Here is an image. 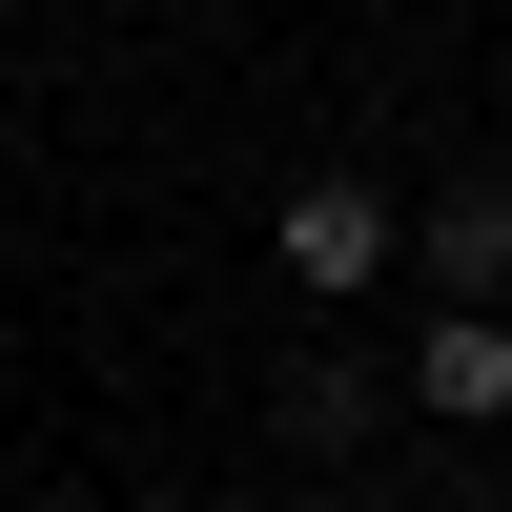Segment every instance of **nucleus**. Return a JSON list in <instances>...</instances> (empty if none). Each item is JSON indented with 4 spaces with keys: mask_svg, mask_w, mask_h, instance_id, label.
<instances>
[{
    "mask_svg": "<svg viewBox=\"0 0 512 512\" xmlns=\"http://www.w3.org/2000/svg\"><path fill=\"white\" fill-rule=\"evenodd\" d=\"M287 287H369V267H390V205H369V185H287Z\"/></svg>",
    "mask_w": 512,
    "mask_h": 512,
    "instance_id": "1",
    "label": "nucleus"
},
{
    "mask_svg": "<svg viewBox=\"0 0 512 512\" xmlns=\"http://www.w3.org/2000/svg\"><path fill=\"white\" fill-rule=\"evenodd\" d=\"M410 390H431L451 431H492V410H512V308H431V349H410Z\"/></svg>",
    "mask_w": 512,
    "mask_h": 512,
    "instance_id": "2",
    "label": "nucleus"
},
{
    "mask_svg": "<svg viewBox=\"0 0 512 512\" xmlns=\"http://www.w3.org/2000/svg\"><path fill=\"white\" fill-rule=\"evenodd\" d=\"M431 267H451V308H492L512 287V185H451L431 205Z\"/></svg>",
    "mask_w": 512,
    "mask_h": 512,
    "instance_id": "3",
    "label": "nucleus"
}]
</instances>
